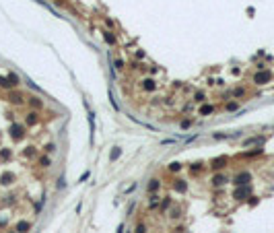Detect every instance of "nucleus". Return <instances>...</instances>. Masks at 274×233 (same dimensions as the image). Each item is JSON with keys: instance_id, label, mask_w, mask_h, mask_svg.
I'll return each mask as SVG.
<instances>
[{"instance_id": "f3484780", "label": "nucleus", "mask_w": 274, "mask_h": 233, "mask_svg": "<svg viewBox=\"0 0 274 233\" xmlns=\"http://www.w3.org/2000/svg\"><path fill=\"white\" fill-rule=\"evenodd\" d=\"M0 87L8 89V87H11V81H8V79H4V76H0Z\"/></svg>"}, {"instance_id": "9d476101", "label": "nucleus", "mask_w": 274, "mask_h": 233, "mask_svg": "<svg viewBox=\"0 0 274 233\" xmlns=\"http://www.w3.org/2000/svg\"><path fill=\"white\" fill-rule=\"evenodd\" d=\"M225 182H227L225 175H214V177H212V184H214V186H223Z\"/></svg>"}, {"instance_id": "9b49d317", "label": "nucleus", "mask_w": 274, "mask_h": 233, "mask_svg": "<svg viewBox=\"0 0 274 233\" xmlns=\"http://www.w3.org/2000/svg\"><path fill=\"white\" fill-rule=\"evenodd\" d=\"M103 37H105V41H107L109 46H115V37L111 33H103Z\"/></svg>"}, {"instance_id": "f8f14e48", "label": "nucleus", "mask_w": 274, "mask_h": 233, "mask_svg": "<svg viewBox=\"0 0 274 233\" xmlns=\"http://www.w3.org/2000/svg\"><path fill=\"white\" fill-rule=\"evenodd\" d=\"M185 182H182V180H177V182H175V190H179V192H185Z\"/></svg>"}, {"instance_id": "dca6fc26", "label": "nucleus", "mask_w": 274, "mask_h": 233, "mask_svg": "<svg viewBox=\"0 0 274 233\" xmlns=\"http://www.w3.org/2000/svg\"><path fill=\"white\" fill-rule=\"evenodd\" d=\"M155 81H150V79H147V81H142V87L144 89H155V85H153Z\"/></svg>"}, {"instance_id": "39448f33", "label": "nucleus", "mask_w": 274, "mask_h": 233, "mask_svg": "<svg viewBox=\"0 0 274 233\" xmlns=\"http://www.w3.org/2000/svg\"><path fill=\"white\" fill-rule=\"evenodd\" d=\"M31 229V225L27 221H21V223H17V227H15V231H19V233H27Z\"/></svg>"}, {"instance_id": "0eeeda50", "label": "nucleus", "mask_w": 274, "mask_h": 233, "mask_svg": "<svg viewBox=\"0 0 274 233\" xmlns=\"http://www.w3.org/2000/svg\"><path fill=\"white\" fill-rule=\"evenodd\" d=\"M29 126H33V124H37V112H29L27 114V120H25Z\"/></svg>"}, {"instance_id": "f03ea898", "label": "nucleus", "mask_w": 274, "mask_h": 233, "mask_svg": "<svg viewBox=\"0 0 274 233\" xmlns=\"http://www.w3.org/2000/svg\"><path fill=\"white\" fill-rule=\"evenodd\" d=\"M11 136L15 140H21L25 136V132H23V126H19V124H12L11 126Z\"/></svg>"}, {"instance_id": "6ab92c4d", "label": "nucleus", "mask_w": 274, "mask_h": 233, "mask_svg": "<svg viewBox=\"0 0 274 233\" xmlns=\"http://www.w3.org/2000/svg\"><path fill=\"white\" fill-rule=\"evenodd\" d=\"M120 149H115V151H111V161H114V159H118V157H120Z\"/></svg>"}, {"instance_id": "ddd939ff", "label": "nucleus", "mask_w": 274, "mask_h": 233, "mask_svg": "<svg viewBox=\"0 0 274 233\" xmlns=\"http://www.w3.org/2000/svg\"><path fill=\"white\" fill-rule=\"evenodd\" d=\"M39 165H41V167H50V165H52L50 157H41V159H39Z\"/></svg>"}, {"instance_id": "412c9836", "label": "nucleus", "mask_w": 274, "mask_h": 233, "mask_svg": "<svg viewBox=\"0 0 274 233\" xmlns=\"http://www.w3.org/2000/svg\"><path fill=\"white\" fill-rule=\"evenodd\" d=\"M227 109L229 112H235V109H237V103H227Z\"/></svg>"}, {"instance_id": "a211bd4d", "label": "nucleus", "mask_w": 274, "mask_h": 233, "mask_svg": "<svg viewBox=\"0 0 274 233\" xmlns=\"http://www.w3.org/2000/svg\"><path fill=\"white\" fill-rule=\"evenodd\" d=\"M11 101H15V103H21L23 99H21V95H19V93H11Z\"/></svg>"}, {"instance_id": "4be33fe9", "label": "nucleus", "mask_w": 274, "mask_h": 233, "mask_svg": "<svg viewBox=\"0 0 274 233\" xmlns=\"http://www.w3.org/2000/svg\"><path fill=\"white\" fill-rule=\"evenodd\" d=\"M31 103H33L35 107H41V101H39V99H35V97H33V101H31Z\"/></svg>"}, {"instance_id": "f257e3e1", "label": "nucleus", "mask_w": 274, "mask_h": 233, "mask_svg": "<svg viewBox=\"0 0 274 233\" xmlns=\"http://www.w3.org/2000/svg\"><path fill=\"white\" fill-rule=\"evenodd\" d=\"M270 79H272V74H270L268 70H264V72H258V74L253 76V83H256V85H266Z\"/></svg>"}, {"instance_id": "4468645a", "label": "nucleus", "mask_w": 274, "mask_h": 233, "mask_svg": "<svg viewBox=\"0 0 274 233\" xmlns=\"http://www.w3.org/2000/svg\"><path fill=\"white\" fill-rule=\"evenodd\" d=\"M157 188H159V180H153V182L149 184V192H155Z\"/></svg>"}, {"instance_id": "7ed1b4c3", "label": "nucleus", "mask_w": 274, "mask_h": 233, "mask_svg": "<svg viewBox=\"0 0 274 233\" xmlns=\"http://www.w3.org/2000/svg\"><path fill=\"white\" fill-rule=\"evenodd\" d=\"M250 180H251V175L247 173V171H243V173H239L237 177H235V184H237V186H247Z\"/></svg>"}, {"instance_id": "1a4fd4ad", "label": "nucleus", "mask_w": 274, "mask_h": 233, "mask_svg": "<svg viewBox=\"0 0 274 233\" xmlns=\"http://www.w3.org/2000/svg\"><path fill=\"white\" fill-rule=\"evenodd\" d=\"M212 112H214L212 105H202V107H200V116H208V114H212Z\"/></svg>"}, {"instance_id": "6e6552de", "label": "nucleus", "mask_w": 274, "mask_h": 233, "mask_svg": "<svg viewBox=\"0 0 274 233\" xmlns=\"http://www.w3.org/2000/svg\"><path fill=\"white\" fill-rule=\"evenodd\" d=\"M12 180H15V175L11 173V171H6V173L2 175V177H0V182H2V184H4V186H8V184H11Z\"/></svg>"}, {"instance_id": "5701e85b", "label": "nucleus", "mask_w": 274, "mask_h": 233, "mask_svg": "<svg viewBox=\"0 0 274 233\" xmlns=\"http://www.w3.org/2000/svg\"><path fill=\"white\" fill-rule=\"evenodd\" d=\"M136 233H144V225H138V229H136Z\"/></svg>"}, {"instance_id": "aec40b11", "label": "nucleus", "mask_w": 274, "mask_h": 233, "mask_svg": "<svg viewBox=\"0 0 274 233\" xmlns=\"http://www.w3.org/2000/svg\"><path fill=\"white\" fill-rule=\"evenodd\" d=\"M169 169H171V171H177V169H182V163H171Z\"/></svg>"}, {"instance_id": "b1692460", "label": "nucleus", "mask_w": 274, "mask_h": 233, "mask_svg": "<svg viewBox=\"0 0 274 233\" xmlns=\"http://www.w3.org/2000/svg\"><path fill=\"white\" fill-rule=\"evenodd\" d=\"M118 233H124V225H120V227H118Z\"/></svg>"}, {"instance_id": "20e7f679", "label": "nucleus", "mask_w": 274, "mask_h": 233, "mask_svg": "<svg viewBox=\"0 0 274 233\" xmlns=\"http://www.w3.org/2000/svg\"><path fill=\"white\" fill-rule=\"evenodd\" d=\"M247 194H250V188H247V186H239L237 190H235V194H233V196H235L237 200H243Z\"/></svg>"}, {"instance_id": "423d86ee", "label": "nucleus", "mask_w": 274, "mask_h": 233, "mask_svg": "<svg viewBox=\"0 0 274 233\" xmlns=\"http://www.w3.org/2000/svg\"><path fill=\"white\" fill-rule=\"evenodd\" d=\"M225 163H227V157H218L212 161V169H221V167H225Z\"/></svg>"}, {"instance_id": "2eb2a0df", "label": "nucleus", "mask_w": 274, "mask_h": 233, "mask_svg": "<svg viewBox=\"0 0 274 233\" xmlns=\"http://www.w3.org/2000/svg\"><path fill=\"white\" fill-rule=\"evenodd\" d=\"M8 81H11V85H19V76H17L15 72H11V74H8Z\"/></svg>"}]
</instances>
